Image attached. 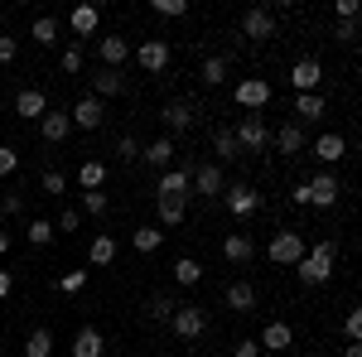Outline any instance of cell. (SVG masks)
Instances as JSON below:
<instances>
[{"label": "cell", "instance_id": "6da1fadb", "mask_svg": "<svg viewBox=\"0 0 362 357\" xmlns=\"http://www.w3.org/2000/svg\"><path fill=\"white\" fill-rule=\"evenodd\" d=\"M334 261H338V242H319L314 251H305L300 261H295V275L305 280V285H329L334 280Z\"/></svg>", "mask_w": 362, "mask_h": 357}, {"label": "cell", "instance_id": "7a4b0ae2", "mask_svg": "<svg viewBox=\"0 0 362 357\" xmlns=\"http://www.w3.org/2000/svg\"><path fill=\"white\" fill-rule=\"evenodd\" d=\"M232 136H237V150H242V155H261V150L271 145V126H266L261 116H242V121L232 126Z\"/></svg>", "mask_w": 362, "mask_h": 357}, {"label": "cell", "instance_id": "3957f363", "mask_svg": "<svg viewBox=\"0 0 362 357\" xmlns=\"http://www.w3.org/2000/svg\"><path fill=\"white\" fill-rule=\"evenodd\" d=\"M305 232H295V227H280L276 237H271V247H266V256L276 261V266H295L300 256H305Z\"/></svg>", "mask_w": 362, "mask_h": 357}, {"label": "cell", "instance_id": "277c9868", "mask_svg": "<svg viewBox=\"0 0 362 357\" xmlns=\"http://www.w3.org/2000/svg\"><path fill=\"white\" fill-rule=\"evenodd\" d=\"M169 329L179 333L184 343H194V338H203V329H208V309H198V304H174Z\"/></svg>", "mask_w": 362, "mask_h": 357}, {"label": "cell", "instance_id": "5b68a950", "mask_svg": "<svg viewBox=\"0 0 362 357\" xmlns=\"http://www.w3.org/2000/svg\"><path fill=\"white\" fill-rule=\"evenodd\" d=\"M242 34H247L251 44H271V39H276V10L251 5L247 15H242Z\"/></svg>", "mask_w": 362, "mask_h": 357}, {"label": "cell", "instance_id": "8992f818", "mask_svg": "<svg viewBox=\"0 0 362 357\" xmlns=\"http://www.w3.org/2000/svg\"><path fill=\"white\" fill-rule=\"evenodd\" d=\"M189 189L203 193V198H223V193H227L223 165H198V169H189Z\"/></svg>", "mask_w": 362, "mask_h": 357}, {"label": "cell", "instance_id": "52a82bcc", "mask_svg": "<svg viewBox=\"0 0 362 357\" xmlns=\"http://www.w3.org/2000/svg\"><path fill=\"white\" fill-rule=\"evenodd\" d=\"M232 97H237V107H242V111H261L271 97H276V92H271V83H266V78H242V83L232 87Z\"/></svg>", "mask_w": 362, "mask_h": 357}, {"label": "cell", "instance_id": "ba28073f", "mask_svg": "<svg viewBox=\"0 0 362 357\" xmlns=\"http://www.w3.org/2000/svg\"><path fill=\"white\" fill-rule=\"evenodd\" d=\"M68 121H73V131H102L107 107H102L97 97H83V102H73V107H68Z\"/></svg>", "mask_w": 362, "mask_h": 357}, {"label": "cell", "instance_id": "9c48e42d", "mask_svg": "<svg viewBox=\"0 0 362 357\" xmlns=\"http://www.w3.org/2000/svg\"><path fill=\"white\" fill-rule=\"evenodd\" d=\"M223 203H227V213H232V218H251V213L261 208V193L247 189V184H227Z\"/></svg>", "mask_w": 362, "mask_h": 357}, {"label": "cell", "instance_id": "30bf717a", "mask_svg": "<svg viewBox=\"0 0 362 357\" xmlns=\"http://www.w3.org/2000/svg\"><path fill=\"white\" fill-rule=\"evenodd\" d=\"M131 54L140 58L145 73H165V68H169V44H165V39H140V49H131Z\"/></svg>", "mask_w": 362, "mask_h": 357}, {"label": "cell", "instance_id": "8fae6325", "mask_svg": "<svg viewBox=\"0 0 362 357\" xmlns=\"http://www.w3.org/2000/svg\"><path fill=\"white\" fill-rule=\"evenodd\" d=\"M338 193H343V184H338L334 174H314L309 179V208H334Z\"/></svg>", "mask_w": 362, "mask_h": 357}, {"label": "cell", "instance_id": "7c38bea8", "mask_svg": "<svg viewBox=\"0 0 362 357\" xmlns=\"http://www.w3.org/2000/svg\"><path fill=\"white\" fill-rule=\"evenodd\" d=\"M319 83H324V68H319V58H300V63L290 68V87H295V97H300V92H314Z\"/></svg>", "mask_w": 362, "mask_h": 357}, {"label": "cell", "instance_id": "4fadbf2b", "mask_svg": "<svg viewBox=\"0 0 362 357\" xmlns=\"http://www.w3.org/2000/svg\"><path fill=\"white\" fill-rule=\"evenodd\" d=\"M39 136L49 140V145H63V140L73 136V121H68V111H44V116H39Z\"/></svg>", "mask_w": 362, "mask_h": 357}, {"label": "cell", "instance_id": "5bb4252c", "mask_svg": "<svg viewBox=\"0 0 362 357\" xmlns=\"http://www.w3.org/2000/svg\"><path fill=\"white\" fill-rule=\"evenodd\" d=\"M155 198H189V169H165L155 179Z\"/></svg>", "mask_w": 362, "mask_h": 357}, {"label": "cell", "instance_id": "9a60e30c", "mask_svg": "<svg viewBox=\"0 0 362 357\" xmlns=\"http://www.w3.org/2000/svg\"><path fill=\"white\" fill-rule=\"evenodd\" d=\"M290 343H295V329H290V324H266L261 338H256V348H261V353H285Z\"/></svg>", "mask_w": 362, "mask_h": 357}, {"label": "cell", "instance_id": "2e32d148", "mask_svg": "<svg viewBox=\"0 0 362 357\" xmlns=\"http://www.w3.org/2000/svg\"><path fill=\"white\" fill-rule=\"evenodd\" d=\"M140 160H145L150 169H160V174H165V169H174V140H169V136L150 140V145L140 150Z\"/></svg>", "mask_w": 362, "mask_h": 357}, {"label": "cell", "instance_id": "e0dca14e", "mask_svg": "<svg viewBox=\"0 0 362 357\" xmlns=\"http://www.w3.org/2000/svg\"><path fill=\"white\" fill-rule=\"evenodd\" d=\"M271 145H276L280 155H300V150H305V131H300V121H285L280 131H271Z\"/></svg>", "mask_w": 362, "mask_h": 357}, {"label": "cell", "instance_id": "ac0fdd59", "mask_svg": "<svg viewBox=\"0 0 362 357\" xmlns=\"http://www.w3.org/2000/svg\"><path fill=\"white\" fill-rule=\"evenodd\" d=\"M15 111H20L25 121H39V116L49 111V97H44L39 87H20V97H15Z\"/></svg>", "mask_w": 362, "mask_h": 357}, {"label": "cell", "instance_id": "d6986e66", "mask_svg": "<svg viewBox=\"0 0 362 357\" xmlns=\"http://www.w3.org/2000/svg\"><path fill=\"white\" fill-rule=\"evenodd\" d=\"M223 256L232 261V266H247L251 256H256V242H251L247 232H227V242H223Z\"/></svg>", "mask_w": 362, "mask_h": 357}, {"label": "cell", "instance_id": "ffe728a7", "mask_svg": "<svg viewBox=\"0 0 362 357\" xmlns=\"http://www.w3.org/2000/svg\"><path fill=\"white\" fill-rule=\"evenodd\" d=\"M223 304L232 309V314H251V309H256V285H247V280H237V285H227Z\"/></svg>", "mask_w": 362, "mask_h": 357}, {"label": "cell", "instance_id": "44dd1931", "mask_svg": "<svg viewBox=\"0 0 362 357\" xmlns=\"http://www.w3.org/2000/svg\"><path fill=\"white\" fill-rule=\"evenodd\" d=\"M314 160H319V165H338V160H348V140H343V136H319V140H314Z\"/></svg>", "mask_w": 362, "mask_h": 357}, {"label": "cell", "instance_id": "7402d4cb", "mask_svg": "<svg viewBox=\"0 0 362 357\" xmlns=\"http://www.w3.org/2000/svg\"><path fill=\"white\" fill-rule=\"evenodd\" d=\"M155 203H160V222H155L160 232H165V227H184V218H189V198H155Z\"/></svg>", "mask_w": 362, "mask_h": 357}, {"label": "cell", "instance_id": "603a6c76", "mask_svg": "<svg viewBox=\"0 0 362 357\" xmlns=\"http://www.w3.org/2000/svg\"><path fill=\"white\" fill-rule=\"evenodd\" d=\"M102 353H107L102 329H78V338H73V357H102Z\"/></svg>", "mask_w": 362, "mask_h": 357}, {"label": "cell", "instance_id": "cb8c5ba5", "mask_svg": "<svg viewBox=\"0 0 362 357\" xmlns=\"http://www.w3.org/2000/svg\"><path fill=\"white\" fill-rule=\"evenodd\" d=\"M97 25H102V10H97V5H78V10H73V15H68V29H73V34H97Z\"/></svg>", "mask_w": 362, "mask_h": 357}, {"label": "cell", "instance_id": "d4e9b609", "mask_svg": "<svg viewBox=\"0 0 362 357\" xmlns=\"http://www.w3.org/2000/svg\"><path fill=\"white\" fill-rule=\"evenodd\" d=\"M126 58H131V39H126V34H107V39H102V63H107V68H121Z\"/></svg>", "mask_w": 362, "mask_h": 357}, {"label": "cell", "instance_id": "484cf974", "mask_svg": "<svg viewBox=\"0 0 362 357\" xmlns=\"http://www.w3.org/2000/svg\"><path fill=\"white\" fill-rule=\"evenodd\" d=\"M121 92H126V78H121L116 68H107V73H97V78H92V97H97V102H107V97H121Z\"/></svg>", "mask_w": 362, "mask_h": 357}, {"label": "cell", "instance_id": "4316f807", "mask_svg": "<svg viewBox=\"0 0 362 357\" xmlns=\"http://www.w3.org/2000/svg\"><path fill=\"white\" fill-rule=\"evenodd\" d=\"M160 121H165L169 131H189V126H194V107H189V102H165Z\"/></svg>", "mask_w": 362, "mask_h": 357}, {"label": "cell", "instance_id": "83f0119b", "mask_svg": "<svg viewBox=\"0 0 362 357\" xmlns=\"http://www.w3.org/2000/svg\"><path fill=\"white\" fill-rule=\"evenodd\" d=\"M169 271H174V280H179L184 290H194V285H203V261H194V256H179V261H174Z\"/></svg>", "mask_w": 362, "mask_h": 357}, {"label": "cell", "instance_id": "f1b7e54d", "mask_svg": "<svg viewBox=\"0 0 362 357\" xmlns=\"http://www.w3.org/2000/svg\"><path fill=\"white\" fill-rule=\"evenodd\" d=\"M116 237H107V232H102V237H92V242H87V261H92V266H112L116 261Z\"/></svg>", "mask_w": 362, "mask_h": 357}, {"label": "cell", "instance_id": "f546056e", "mask_svg": "<svg viewBox=\"0 0 362 357\" xmlns=\"http://www.w3.org/2000/svg\"><path fill=\"white\" fill-rule=\"evenodd\" d=\"M78 184H83V193L107 189V165H102V160H83V165H78Z\"/></svg>", "mask_w": 362, "mask_h": 357}, {"label": "cell", "instance_id": "4dcf8cb0", "mask_svg": "<svg viewBox=\"0 0 362 357\" xmlns=\"http://www.w3.org/2000/svg\"><path fill=\"white\" fill-rule=\"evenodd\" d=\"M58 34H63V25H58L54 15H39V20H34V29H29V39H34V44H44V49H54Z\"/></svg>", "mask_w": 362, "mask_h": 357}, {"label": "cell", "instance_id": "1f68e13d", "mask_svg": "<svg viewBox=\"0 0 362 357\" xmlns=\"http://www.w3.org/2000/svg\"><path fill=\"white\" fill-rule=\"evenodd\" d=\"M165 247V232L160 227H136L131 232V251H140V256H150V251H160Z\"/></svg>", "mask_w": 362, "mask_h": 357}, {"label": "cell", "instance_id": "d6a6232c", "mask_svg": "<svg viewBox=\"0 0 362 357\" xmlns=\"http://www.w3.org/2000/svg\"><path fill=\"white\" fill-rule=\"evenodd\" d=\"M324 116V97L319 92H300L295 97V121H319Z\"/></svg>", "mask_w": 362, "mask_h": 357}, {"label": "cell", "instance_id": "836d02e7", "mask_svg": "<svg viewBox=\"0 0 362 357\" xmlns=\"http://www.w3.org/2000/svg\"><path fill=\"white\" fill-rule=\"evenodd\" d=\"M213 155L218 160H237L242 150H237V136H232V126H213Z\"/></svg>", "mask_w": 362, "mask_h": 357}, {"label": "cell", "instance_id": "e575fe53", "mask_svg": "<svg viewBox=\"0 0 362 357\" xmlns=\"http://www.w3.org/2000/svg\"><path fill=\"white\" fill-rule=\"evenodd\" d=\"M25 357H54V333H49V329H34L25 338Z\"/></svg>", "mask_w": 362, "mask_h": 357}, {"label": "cell", "instance_id": "d590c367", "mask_svg": "<svg viewBox=\"0 0 362 357\" xmlns=\"http://www.w3.org/2000/svg\"><path fill=\"white\" fill-rule=\"evenodd\" d=\"M25 237H29V247H49V242H54L58 232H54V222H49V218H29Z\"/></svg>", "mask_w": 362, "mask_h": 357}, {"label": "cell", "instance_id": "8d00e7d4", "mask_svg": "<svg viewBox=\"0 0 362 357\" xmlns=\"http://www.w3.org/2000/svg\"><path fill=\"white\" fill-rule=\"evenodd\" d=\"M198 78H203L208 87H223L227 83V63H223V58H208V63L198 68Z\"/></svg>", "mask_w": 362, "mask_h": 357}, {"label": "cell", "instance_id": "74e56055", "mask_svg": "<svg viewBox=\"0 0 362 357\" xmlns=\"http://www.w3.org/2000/svg\"><path fill=\"white\" fill-rule=\"evenodd\" d=\"M87 290V271H68L58 275V295H83Z\"/></svg>", "mask_w": 362, "mask_h": 357}, {"label": "cell", "instance_id": "f35d334b", "mask_svg": "<svg viewBox=\"0 0 362 357\" xmlns=\"http://www.w3.org/2000/svg\"><path fill=\"white\" fill-rule=\"evenodd\" d=\"M155 15L160 20H184L189 15V0H155Z\"/></svg>", "mask_w": 362, "mask_h": 357}, {"label": "cell", "instance_id": "ab89813d", "mask_svg": "<svg viewBox=\"0 0 362 357\" xmlns=\"http://www.w3.org/2000/svg\"><path fill=\"white\" fill-rule=\"evenodd\" d=\"M78 213H92V218H102V213H107V193H102V189L83 193V208H78Z\"/></svg>", "mask_w": 362, "mask_h": 357}, {"label": "cell", "instance_id": "60d3db41", "mask_svg": "<svg viewBox=\"0 0 362 357\" xmlns=\"http://www.w3.org/2000/svg\"><path fill=\"white\" fill-rule=\"evenodd\" d=\"M78 227H83V213H78V208H63L54 218V232H78Z\"/></svg>", "mask_w": 362, "mask_h": 357}, {"label": "cell", "instance_id": "b9f144b4", "mask_svg": "<svg viewBox=\"0 0 362 357\" xmlns=\"http://www.w3.org/2000/svg\"><path fill=\"white\" fill-rule=\"evenodd\" d=\"M39 184H44V193H54V198H63V193H68V179H63L58 169H44V179H39Z\"/></svg>", "mask_w": 362, "mask_h": 357}, {"label": "cell", "instance_id": "7bdbcfd3", "mask_svg": "<svg viewBox=\"0 0 362 357\" xmlns=\"http://www.w3.org/2000/svg\"><path fill=\"white\" fill-rule=\"evenodd\" d=\"M116 160H121V165H136V160H140V145L131 136H121V140H116Z\"/></svg>", "mask_w": 362, "mask_h": 357}, {"label": "cell", "instance_id": "ee69618b", "mask_svg": "<svg viewBox=\"0 0 362 357\" xmlns=\"http://www.w3.org/2000/svg\"><path fill=\"white\" fill-rule=\"evenodd\" d=\"M58 68L73 78V73H83V49H63V58H58Z\"/></svg>", "mask_w": 362, "mask_h": 357}, {"label": "cell", "instance_id": "f6af8a7d", "mask_svg": "<svg viewBox=\"0 0 362 357\" xmlns=\"http://www.w3.org/2000/svg\"><path fill=\"white\" fill-rule=\"evenodd\" d=\"M20 169V150H10V145H0V179H10Z\"/></svg>", "mask_w": 362, "mask_h": 357}, {"label": "cell", "instance_id": "bcb514c9", "mask_svg": "<svg viewBox=\"0 0 362 357\" xmlns=\"http://www.w3.org/2000/svg\"><path fill=\"white\" fill-rule=\"evenodd\" d=\"M20 213H25V198L20 193H5L0 198V218H20Z\"/></svg>", "mask_w": 362, "mask_h": 357}, {"label": "cell", "instance_id": "7dc6e473", "mask_svg": "<svg viewBox=\"0 0 362 357\" xmlns=\"http://www.w3.org/2000/svg\"><path fill=\"white\" fill-rule=\"evenodd\" d=\"M334 39L343 44V49H348V44L358 39V20H338V25H334Z\"/></svg>", "mask_w": 362, "mask_h": 357}, {"label": "cell", "instance_id": "c3c4849f", "mask_svg": "<svg viewBox=\"0 0 362 357\" xmlns=\"http://www.w3.org/2000/svg\"><path fill=\"white\" fill-rule=\"evenodd\" d=\"M343 333H348V343H358V338H362V314H358V309H348V319H343Z\"/></svg>", "mask_w": 362, "mask_h": 357}, {"label": "cell", "instance_id": "681fc988", "mask_svg": "<svg viewBox=\"0 0 362 357\" xmlns=\"http://www.w3.org/2000/svg\"><path fill=\"white\" fill-rule=\"evenodd\" d=\"M169 314H174V300L155 295V300H150V319H165V324H169Z\"/></svg>", "mask_w": 362, "mask_h": 357}, {"label": "cell", "instance_id": "f907efd6", "mask_svg": "<svg viewBox=\"0 0 362 357\" xmlns=\"http://www.w3.org/2000/svg\"><path fill=\"white\" fill-rule=\"evenodd\" d=\"M232 357H261L256 338H237V343H232Z\"/></svg>", "mask_w": 362, "mask_h": 357}, {"label": "cell", "instance_id": "816d5d0a", "mask_svg": "<svg viewBox=\"0 0 362 357\" xmlns=\"http://www.w3.org/2000/svg\"><path fill=\"white\" fill-rule=\"evenodd\" d=\"M334 15L338 20H358V0H334Z\"/></svg>", "mask_w": 362, "mask_h": 357}, {"label": "cell", "instance_id": "f5cc1de1", "mask_svg": "<svg viewBox=\"0 0 362 357\" xmlns=\"http://www.w3.org/2000/svg\"><path fill=\"white\" fill-rule=\"evenodd\" d=\"M15 54H20V44H15V39H5V34H0V63H15Z\"/></svg>", "mask_w": 362, "mask_h": 357}, {"label": "cell", "instance_id": "db71d44e", "mask_svg": "<svg viewBox=\"0 0 362 357\" xmlns=\"http://www.w3.org/2000/svg\"><path fill=\"white\" fill-rule=\"evenodd\" d=\"M290 203H295V208H309V184H295V189H290Z\"/></svg>", "mask_w": 362, "mask_h": 357}, {"label": "cell", "instance_id": "11a10c76", "mask_svg": "<svg viewBox=\"0 0 362 357\" xmlns=\"http://www.w3.org/2000/svg\"><path fill=\"white\" fill-rule=\"evenodd\" d=\"M10 290H15V275L0 271V300H10Z\"/></svg>", "mask_w": 362, "mask_h": 357}, {"label": "cell", "instance_id": "9f6ffc18", "mask_svg": "<svg viewBox=\"0 0 362 357\" xmlns=\"http://www.w3.org/2000/svg\"><path fill=\"white\" fill-rule=\"evenodd\" d=\"M343 357H362V343H348V348H343Z\"/></svg>", "mask_w": 362, "mask_h": 357}, {"label": "cell", "instance_id": "6f0895ef", "mask_svg": "<svg viewBox=\"0 0 362 357\" xmlns=\"http://www.w3.org/2000/svg\"><path fill=\"white\" fill-rule=\"evenodd\" d=\"M0 256H10V232H0Z\"/></svg>", "mask_w": 362, "mask_h": 357}, {"label": "cell", "instance_id": "680465c9", "mask_svg": "<svg viewBox=\"0 0 362 357\" xmlns=\"http://www.w3.org/2000/svg\"><path fill=\"white\" fill-rule=\"evenodd\" d=\"M0 34H5V15H0Z\"/></svg>", "mask_w": 362, "mask_h": 357}, {"label": "cell", "instance_id": "91938a15", "mask_svg": "<svg viewBox=\"0 0 362 357\" xmlns=\"http://www.w3.org/2000/svg\"><path fill=\"white\" fill-rule=\"evenodd\" d=\"M314 357H324V353H314Z\"/></svg>", "mask_w": 362, "mask_h": 357}]
</instances>
